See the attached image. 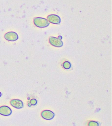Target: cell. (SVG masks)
Instances as JSON below:
<instances>
[{"instance_id":"cell-3","label":"cell","mask_w":112,"mask_h":126,"mask_svg":"<svg viewBox=\"0 0 112 126\" xmlns=\"http://www.w3.org/2000/svg\"><path fill=\"white\" fill-rule=\"evenodd\" d=\"M49 43L55 47H60L63 45V41L58 38L54 37H50L49 38Z\"/></svg>"},{"instance_id":"cell-4","label":"cell","mask_w":112,"mask_h":126,"mask_svg":"<svg viewBox=\"0 0 112 126\" xmlns=\"http://www.w3.org/2000/svg\"><path fill=\"white\" fill-rule=\"evenodd\" d=\"M47 19L49 22L54 24H59L61 22V19L60 17L58 15L55 14L49 15Z\"/></svg>"},{"instance_id":"cell-6","label":"cell","mask_w":112,"mask_h":126,"mask_svg":"<svg viewBox=\"0 0 112 126\" xmlns=\"http://www.w3.org/2000/svg\"><path fill=\"white\" fill-rule=\"evenodd\" d=\"M12 111L8 107L2 106L0 107V114L4 116H9L12 114Z\"/></svg>"},{"instance_id":"cell-5","label":"cell","mask_w":112,"mask_h":126,"mask_svg":"<svg viewBox=\"0 0 112 126\" xmlns=\"http://www.w3.org/2000/svg\"><path fill=\"white\" fill-rule=\"evenodd\" d=\"M42 117L44 119L46 120H52L55 116V114L51 110H44L41 114Z\"/></svg>"},{"instance_id":"cell-1","label":"cell","mask_w":112,"mask_h":126,"mask_svg":"<svg viewBox=\"0 0 112 126\" xmlns=\"http://www.w3.org/2000/svg\"><path fill=\"white\" fill-rule=\"evenodd\" d=\"M34 23L35 25L40 28L47 27L49 26L50 23L45 18L37 17L34 19Z\"/></svg>"},{"instance_id":"cell-9","label":"cell","mask_w":112,"mask_h":126,"mask_svg":"<svg viewBox=\"0 0 112 126\" xmlns=\"http://www.w3.org/2000/svg\"><path fill=\"white\" fill-rule=\"evenodd\" d=\"M89 126H99L98 123L97 122L91 121L89 123Z\"/></svg>"},{"instance_id":"cell-10","label":"cell","mask_w":112,"mask_h":126,"mask_svg":"<svg viewBox=\"0 0 112 126\" xmlns=\"http://www.w3.org/2000/svg\"><path fill=\"white\" fill-rule=\"evenodd\" d=\"M37 100L35 99H32L30 101V104H31V105L35 106L37 104Z\"/></svg>"},{"instance_id":"cell-11","label":"cell","mask_w":112,"mask_h":126,"mask_svg":"<svg viewBox=\"0 0 112 126\" xmlns=\"http://www.w3.org/2000/svg\"><path fill=\"white\" fill-rule=\"evenodd\" d=\"M2 95L1 93L0 92V97Z\"/></svg>"},{"instance_id":"cell-7","label":"cell","mask_w":112,"mask_h":126,"mask_svg":"<svg viewBox=\"0 0 112 126\" xmlns=\"http://www.w3.org/2000/svg\"><path fill=\"white\" fill-rule=\"evenodd\" d=\"M11 105L13 107L15 108L20 109L22 108L23 107V102L21 100L19 99H13L10 102Z\"/></svg>"},{"instance_id":"cell-2","label":"cell","mask_w":112,"mask_h":126,"mask_svg":"<svg viewBox=\"0 0 112 126\" xmlns=\"http://www.w3.org/2000/svg\"><path fill=\"white\" fill-rule=\"evenodd\" d=\"M4 38L6 40L10 41H16L19 39L18 34L14 32H10L5 34Z\"/></svg>"},{"instance_id":"cell-8","label":"cell","mask_w":112,"mask_h":126,"mask_svg":"<svg viewBox=\"0 0 112 126\" xmlns=\"http://www.w3.org/2000/svg\"><path fill=\"white\" fill-rule=\"evenodd\" d=\"M63 67L65 69L68 70L70 69L71 67V64L68 61H66L63 64Z\"/></svg>"}]
</instances>
